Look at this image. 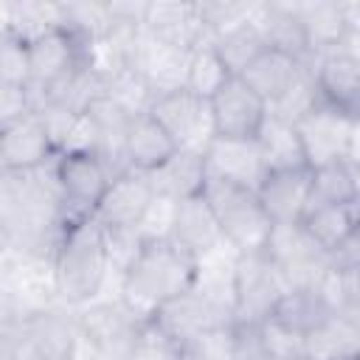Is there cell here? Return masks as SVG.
I'll return each instance as SVG.
<instances>
[{
  "label": "cell",
  "mask_w": 360,
  "mask_h": 360,
  "mask_svg": "<svg viewBox=\"0 0 360 360\" xmlns=\"http://www.w3.org/2000/svg\"><path fill=\"white\" fill-rule=\"evenodd\" d=\"M264 253L287 276L290 287H315L329 270V253L309 236L304 222L273 225Z\"/></svg>",
  "instance_id": "9c48e42d"
},
{
  "label": "cell",
  "mask_w": 360,
  "mask_h": 360,
  "mask_svg": "<svg viewBox=\"0 0 360 360\" xmlns=\"http://www.w3.org/2000/svg\"><path fill=\"white\" fill-rule=\"evenodd\" d=\"M309 186H312V169H295V172H270L259 188V200L273 219V225L281 222H301L309 208Z\"/></svg>",
  "instance_id": "44dd1931"
},
{
  "label": "cell",
  "mask_w": 360,
  "mask_h": 360,
  "mask_svg": "<svg viewBox=\"0 0 360 360\" xmlns=\"http://www.w3.org/2000/svg\"><path fill=\"white\" fill-rule=\"evenodd\" d=\"M82 332L70 307H48L3 321V360H79Z\"/></svg>",
  "instance_id": "3957f363"
},
{
  "label": "cell",
  "mask_w": 360,
  "mask_h": 360,
  "mask_svg": "<svg viewBox=\"0 0 360 360\" xmlns=\"http://www.w3.org/2000/svg\"><path fill=\"white\" fill-rule=\"evenodd\" d=\"M197 8H200V17H202V25H205L208 37L214 39L217 34L250 20L253 11H256V3H228V0L222 3V0H214V3H197Z\"/></svg>",
  "instance_id": "74e56055"
},
{
  "label": "cell",
  "mask_w": 360,
  "mask_h": 360,
  "mask_svg": "<svg viewBox=\"0 0 360 360\" xmlns=\"http://www.w3.org/2000/svg\"><path fill=\"white\" fill-rule=\"evenodd\" d=\"M129 360H186L183 357V352L172 343V340H166L158 329H152V323L143 329V335H141V340H138V346H135V352L129 354Z\"/></svg>",
  "instance_id": "7bdbcfd3"
},
{
  "label": "cell",
  "mask_w": 360,
  "mask_h": 360,
  "mask_svg": "<svg viewBox=\"0 0 360 360\" xmlns=\"http://www.w3.org/2000/svg\"><path fill=\"white\" fill-rule=\"evenodd\" d=\"M172 242H177L194 259H200V256L211 253L214 248L225 245L222 228H219V222H217V217H214V211H211V205L202 194L177 202Z\"/></svg>",
  "instance_id": "7402d4cb"
},
{
  "label": "cell",
  "mask_w": 360,
  "mask_h": 360,
  "mask_svg": "<svg viewBox=\"0 0 360 360\" xmlns=\"http://www.w3.org/2000/svg\"><path fill=\"white\" fill-rule=\"evenodd\" d=\"M208 177L245 186L250 191H259L264 177L270 174L262 158V149L256 138H214L205 149Z\"/></svg>",
  "instance_id": "4fadbf2b"
},
{
  "label": "cell",
  "mask_w": 360,
  "mask_h": 360,
  "mask_svg": "<svg viewBox=\"0 0 360 360\" xmlns=\"http://www.w3.org/2000/svg\"><path fill=\"white\" fill-rule=\"evenodd\" d=\"M298 17L304 22L309 48L315 53V62L321 56L338 53L346 31H349V14L346 6L338 3H298Z\"/></svg>",
  "instance_id": "484cf974"
},
{
  "label": "cell",
  "mask_w": 360,
  "mask_h": 360,
  "mask_svg": "<svg viewBox=\"0 0 360 360\" xmlns=\"http://www.w3.org/2000/svg\"><path fill=\"white\" fill-rule=\"evenodd\" d=\"M231 343H233L231 360H270V354L264 349V340H262V326L259 323H239L236 321Z\"/></svg>",
  "instance_id": "b9f144b4"
},
{
  "label": "cell",
  "mask_w": 360,
  "mask_h": 360,
  "mask_svg": "<svg viewBox=\"0 0 360 360\" xmlns=\"http://www.w3.org/2000/svg\"><path fill=\"white\" fill-rule=\"evenodd\" d=\"M28 42L14 34H3L0 45V84H28Z\"/></svg>",
  "instance_id": "ab89813d"
},
{
  "label": "cell",
  "mask_w": 360,
  "mask_h": 360,
  "mask_svg": "<svg viewBox=\"0 0 360 360\" xmlns=\"http://www.w3.org/2000/svg\"><path fill=\"white\" fill-rule=\"evenodd\" d=\"M335 360H360V354H349V357H335Z\"/></svg>",
  "instance_id": "bcb514c9"
},
{
  "label": "cell",
  "mask_w": 360,
  "mask_h": 360,
  "mask_svg": "<svg viewBox=\"0 0 360 360\" xmlns=\"http://www.w3.org/2000/svg\"><path fill=\"white\" fill-rule=\"evenodd\" d=\"M34 112V96L28 84H0V129L22 121Z\"/></svg>",
  "instance_id": "60d3db41"
},
{
  "label": "cell",
  "mask_w": 360,
  "mask_h": 360,
  "mask_svg": "<svg viewBox=\"0 0 360 360\" xmlns=\"http://www.w3.org/2000/svg\"><path fill=\"white\" fill-rule=\"evenodd\" d=\"M301 222L326 253H335L360 231V200L346 202V205L309 208Z\"/></svg>",
  "instance_id": "4316f807"
},
{
  "label": "cell",
  "mask_w": 360,
  "mask_h": 360,
  "mask_svg": "<svg viewBox=\"0 0 360 360\" xmlns=\"http://www.w3.org/2000/svg\"><path fill=\"white\" fill-rule=\"evenodd\" d=\"M253 20L262 28L270 48L284 51L287 56L298 59L307 68L315 65V53L309 48L304 22L298 17V3H256Z\"/></svg>",
  "instance_id": "ffe728a7"
},
{
  "label": "cell",
  "mask_w": 360,
  "mask_h": 360,
  "mask_svg": "<svg viewBox=\"0 0 360 360\" xmlns=\"http://www.w3.org/2000/svg\"><path fill=\"white\" fill-rule=\"evenodd\" d=\"M349 354H360V326L335 312L307 335V360H335Z\"/></svg>",
  "instance_id": "1f68e13d"
},
{
  "label": "cell",
  "mask_w": 360,
  "mask_h": 360,
  "mask_svg": "<svg viewBox=\"0 0 360 360\" xmlns=\"http://www.w3.org/2000/svg\"><path fill=\"white\" fill-rule=\"evenodd\" d=\"M211 112L219 138H256L270 110L267 101L242 76H233L211 98Z\"/></svg>",
  "instance_id": "7c38bea8"
},
{
  "label": "cell",
  "mask_w": 360,
  "mask_h": 360,
  "mask_svg": "<svg viewBox=\"0 0 360 360\" xmlns=\"http://www.w3.org/2000/svg\"><path fill=\"white\" fill-rule=\"evenodd\" d=\"M354 200H357V183H354V172H352V166L346 160L312 169L309 208H318V205H346V202H354Z\"/></svg>",
  "instance_id": "836d02e7"
},
{
  "label": "cell",
  "mask_w": 360,
  "mask_h": 360,
  "mask_svg": "<svg viewBox=\"0 0 360 360\" xmlns=\"http://www.w3.org/2000/svg\"><path fill=\"white\" fill-rule=\"evenodd\" d=\"M211 42H214L217 53L222 56V62L228 65V70L233 76H242L267 51V39H264V34H262V28L256 25L253 17L228 28V31H222V34H217Z\"/></svg>",
  "instance_id": "f546056e"
},
{
  "label": "cell",
  "mask_w": 360,
  "mask_h": 360,
  "mask_svg": "<svg viewBox=\"0 0 360 360\" xmlns=\"http://www.w3.org/2000/svg\"><path fill=\"white\" fill-rule=\"evenodd\" d=\"M262 326V340L270 360H307V338L267 318Z\"/></svg>",
  "instance_id": "8d00e7d4"
},
{
  "label": "cell",
  "mask_w": 360,
  "mask_h": 360,
  "mask_svg": "<svg viewBox=\"0 0 360 360\" xmlns=\"http://www.w3.org/2000/svg\"><path fill=\"white\" fill-rule=\"evenodd\" d=\"M231 79H233V73L228 70V65L222 62V56L217 53V48H214L211 39L191 51L188 76H186V90L188 93L211 101Z\"/></svg>",
  "instance_id": "d6a6232c"
},
{
  "label": "cell",
  "mask_w": 360,
  "mask_h": 360,
  "mask_svg": "<svg viewBox=\"0 0 360 360\" xmlns=\"http://www.w3.org/2000/svg\"><path fill=\"white\" fill-rule=\"evenodd\" d=\"M62 28V3H3V34L34 42Z\"/></svg>",
  "instance_id": "4dcf8cb0"
},
{
  "label": "cell",
  "mask_w": 360,
  "mask_h": 360,
  "mask_svg": "<svg viewBox=\"0 0 360 360\" xmlns=\"http://www.w3.org/2000/svg\"><path fill=\"white\" fill-rule=\"evenodd\" d=\"M256 143L262 149L267 172H295V169H309L307 149L298 132V124L281 121L267 112V121L262 124Z\"/></svg>",
  "instance_id": "d4e9b609"
},
{
  "label": "cell",
  "mask_w": 360,
  "mask_h": 360,
  "mask_svg": "<svg viewBox=\"0 0 360 360\" xmlns=\"http://www.w3.org/2000/svg\"><path fill=\"white\" fill-rule=\"evenodd\" d=\"M312 73L321 93V104L357 121L360 118V62L346 53H329L312 65Z\"/></svg>",
  "instance_id": "ac0fdd59"
},
{
  "label": "cell",
  "mask_w": 360,
  "mask_h": 360,
  "mask_svg": "<svg viewBox=\"0 0 360 360\" xmlns=\"http://www.w3.org/2000/svg\"><path fill=\"white\" fill-rule=\"evenodd\" d=\"M290 290L287 276L273 264V259L259 253H239L236 262V321L264 323L281 295Z\"/></svg>",
  "instance_id": "ba28073f"
},
{
  "label": "cell",
  "mask_w": 360,
  "mask_h": 360,
  "mask_svg": "<svg viewBox=\"0 0 360 360\" xmlns=\"http://www.w3.org/2000/svg\"><path fill=\"white\" fill-rule=\"evenodd\" d=\"M104 248H107L110 276L121 281L143 253L146 239L141 236L138 228H104Z\"/></svg>",
  "instance_id": "d590c367"
},
{
  "label": "cell",
  "mask_w": 360,
  "mask_h": 360,
  "mask_svg": "<svg viewBox=\"0 0 360 360\" xmlns=\"http://www.w3.org/2000/svg\"><path fill=\"white\" fill-rule=\"evenodd\" d=\"M329 315H332V307L326 304L323 292L315 284V287H290L281 295V301L276 304V309H273L270 318L278 321L281 326H287V329H292V332H298V335L307 338Z\"/></svg>",
  "instance_id": "83f0119b"
},
{
  "label": "cell",
  "mask_w": 360,
  "mask_h": 360,
  "mask_svg": "<svg viewBox=\"0 0 360 360\" xmlns=\"http://www.w3.org/2000/svg\"><path fill=\"white\" fill-rule=\"evenodd\" d=\"M56 146L37 112L0 129V166L3 172H31L56 158Z\"/></svg>",
  "instance_id": "2e32d148"
},
{
  "label": "cell",
  "mask_w": 360,
  "mask_h": 360,
  "mask_svg": "<svg viewBox=\"0 0 360 360\" xmlns=\"http://www.w3.org/2000/svg\"><path fill=\"white\" fill-rule=\"evenodd\" d=\"M346 163L349 166H360V118L352 124L349 132V146H346Z\"/></svg>",
  "instance_id": "f6af8a7d"
},
{
  "label": "cell",
  "mask_w": 360,
  "mask_h": 360,
  "mask_svg": "<svg viewBox=\"0 0 360 360\" xmlns=\"http://www.w3.org/2000/svg\"><path fill=\"white\" fill-rule=\"evenodd\" d=\"M84 65V42L68 28H56L28 42V73L31 96H42Z\"/></svg>",
  "instance_id": "8fae6325"
},
{
  "label": "cell",
  "mask_w": 360,
  "mask_h": 360,
  "mask_svg": "<svg viewBox=\"0 0 360 360\" xmlns=\"http://www.w3.org/2000/svg\"><path fill=\"white\" fill-rule=\"evenodd\" d=\"M352 124H354L352 118L340 115L338 110H332L326 104H318L298 124V132H301V141H304V149H307L309 169L346 160V146H349Z\"/></svg>",
  "instance_id": "e0dca14e"
},
{
  "label": "cell",
  "mask_w": 360,
  "mask_h": 360,
  "mask_svg": "<svg viewBox=\"0 0 360 360\" xmlns=\"http://www.w3.org/2000/svg\"><path fill=\"white\" fill-rule=\"evenodd\" d=\"M73 312L82 332L79 360H129L143 329L149 326L118 295L96 298L84 307H76Z\"/></svg>",
  "instance_id": "277c9868"
},
{
  "label": "cell",
  "mask_w": 360,
  "mask_h": 360,
  "mask_svg": "<svg viewBox=\"0 0 360 360\" xmlns=\"http://www.w3.org/2000/svg\"><path fill=\"white\" fill-rule=\"evenodd\" d=\"M53 270L65 307L76 309L101 298V290L110 278V262L104 248V228L93 217L65 225L53 256Z\"/></svg>",
  "instance_id": "7a4b0ae2"
},
{
  "label": "cell",
  "mask_w": 360,
  "mask_h": 360,
  "mask_svg": "<svg viewBox=\"0 0 360 360\" xmlns=\"http://www.w3.org/2000/svg\"><path fill=\"white\" fill-rule=\"evenodd\" d=\"M236 323V318L214 304L205 292H200L194 284L191 290H186L183 295L172 298L169 304H163L155 318H152V329H158L166 340H172L180 352L188 349L197 338H202L205 332H214L219 326H231Z\"/></svg>",
  "instance_id": "52a82bcc"
},
{
  "label": "cell",
  "mask_w": 360,
  "mask_h": 360,
  "mask_svg": "<svg viewBox=\"0 0 360 360\" xmlns=\"http://www.w3.org/2000/svg\"><path fill=\"white\" fill-rule=\"evenodd\" d=\"M56 183L65 208V225L90 219L112 183V174L93 152H59L53 160Z\"/></svg>",
  "instance_id": "8992f818"
},
{
  "label": "cell",
  "mask_w": 360,
  "mask_h": 360,
  "mask_svg": "<svg viewBox=\"0 0 360 360\" xmlns=\"http://www.w3.org/2000/svg\"><path fill=\"white\" fill-rule=\"evenodd\" d=\"M180 146L163 129V124L152 112H138L127 132V163L132 172L152 174L160 169Z\"/></svg>",
  "instance_id": "603a6c76"
},
{
  "label": "cell",
  "mask_w": 360,
  "mask_h": 360,
  "mask_svg": "<svg viewBox=\"0 0 360 360\" xmlns=\"http://www.w3.org/2000/svg\"><path fill=\"white\" fill-rule=\"evenodd\" d=\"M318 104H321V93H318V84H315V73H312V68H304V73L267 110H270V115H276L281 121L301 124Z\"/></svg>",
  "instance_id": "e575fe53"
},
{
  "label": "cell",
  "mask_w": 360,
  "mask_h": 360,
  "mask_svg": "<svg viewBox=\"0 0 360 360\" xmlns=\"http://www.w3.org/2000/svg\"><path fill=\"white\" fill-rule=\"evenodd\" d=\"M155 194L158 191H155L149 174L129 169V172L112 177L110 188L104 191V197L93 214V219L101 228H138V222L143 219Z\"/></svg>",
  "instance_id": "9a60e30c"
},
{
  "label": "cell",
  "mask_w": 360,
  "mask_h": 360,
  "mask_svg": "<svg viewBox=\"0 0 360 360\" xmlns=\"http://www.w3.org/2000/svg\"><path fill=\"white\" fill-rule=\"evenodd\" d=\"M197 259L177 242H146L132 270L118 281V298L143 321L152 323L155 312L172 298L191 290Z\"/></svg>",
  "instance_id": "6da1fadb"
},
{
  "label": "cell",
  "mask_w": 360,
  "mask_h": 360,
  "mask_svg": "<svg viewBox=\"0 0 360 360\" xmlns=\"http://www.w3.org/2000/svg\"><path fill=\"white\" fill-rule=\"evenodd\" d=\"M338 53H346V56H352V59L360 62V22H349L346 39H343V45H340Z\"/></svg>",
  "instance_id": "ee69618b"
},
{
  "label": "cell",
  "mask_w": 360,
  "mask_h": 360,
  "mask_svg": "<svg viewBox=\"0 0 360 360\" xmlns=\"http://www.w3.org/2000/svg\"><path fill=\"white\" fill-rule=\"evenodd\" d=\"M188 62H191V51L166 45L143 31L138 34V42L132 51V68L146 79L155 98L166 96V93L186 90Z\"/></svg>",
  "instance_id": "5bb4252c"
},
{
  "label": "cell",
  "mask_w": 360,
  "mask_h": 360,
  "mask_svg": "<svg viewBox=\"0 0 360 360\" xmlns=\"http://www.w3.org/2000/svg\"><path fill=\"white\" fill-rule=\"evenodd\" d=\"M208 200L225 242L239 253H259L267 248L273 219L267 217L259 191H250L236 183H225L217 177H208V186L202 191Z\"/></svg>",
  "instance_id": "5b68a950"
},
{
  "label": "cell",
  "mask_w": 360,
  "mask_h": 360,
  "mask_svg": "<svg viewBox=\"0 0 360 360\" xmlns=\"http://www.w3.org/2000/svg\"><path fill=\"white\" fill-rule=\"evenodd\" d=\"M174 214H177V200L172 197H163V194H155L152 205L146 208L143 219L138 222V231L146 242H163V239H172V231H174Z\"/></svg>",
  "instance_id": "f35d334b"
},
{
  "label": "cell",
  "mask_w": 360,
  "mask_h": 360,
  "mask_svg": "<svg viewBox=\"0 0 360 360\" xmlns=\"http://www.w3.org/2000/svg\"><path fill=\"white\" fill-rule=\"evenodd\" d=\"M149 112L163 124V129L174 138V143L180 149H194V152L205 155L208 143L217 138L211 101H205L188 90L158 96Z\"/></svg>",
  "instance_id": "30bf717a"
},
{
  "label": "cell",
  "mask_w": 360,
  "mask_h": 360,
  "mask_svg": "<svg viewBox=\"0 0 360 360\" xmlns=\"http://www.w3.org/2000/svg\"><path fill=\"white\" fill-rule=\"evenodd\" d=\"M158 194L172 200H191L200 197L208 186V163L202 152L194 149H177L160 169L149 174Z\"/></svg>",
  "instance_id": "cb8c5ba5"
},
{
  "label": "cell",
  "mask_w": 360,
  "mask_h": 360,
  "mask_svg": "<svg viewBox=\"0 0 360 360\" xmlns=\"http://www.w3.org/2000/svg\"><path fill=\"white\" fill-rule=\"evenodd\" d=\"M307 65H301L298 59L287 56L284 51H276L267 45V51L242 73V79L267 101V107L304 73Z\"/></svg>",
  "instance_id": "f1b7e54d"
},
{
  "label": "cell",
  "mask_w": 360,
  "mask_h": 360,
  "mask_svg": "<svg viewBox=\"0 0 360 360\" xmlns=\"http://www.w3.org/2000/svg\"><path fill=\"white\" fill-rule=\"evenodd\" d=\"M141 31L186 51H194L211 39L202 25L197 3H149Z\"/></svg>",
  "instance_id": "d6986e66"
}]
</instances>
